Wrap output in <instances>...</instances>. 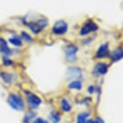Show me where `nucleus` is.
<instances>
[{"label":"nucleus","instance_id":"f257e3e1","mask_svg":"<svg viewBox=\"0 0 123 123\" xmlns=\"http://www.w3.org/2000/svg\"><path fill=\"white\" fill-rule=\"evenodd\" d=\"M8 102L12 108L17 110H21L24 107L21 98L15 94H11L8 96Z\"/></svg>","mask_w":123,"mask_h":123},{"label":"nucleus","instance_id":"f03ea898","mask_svg":"<svg viewBox=\"0 0 123 123\" xmlns=\"http://www.w3.org/2000/svg\"><path fill=\"white\" fill-rule=\"evenodd\" d=\"M47 25L48 22L46 20H38L28 24V25L31 31L36 34L40 32Z\"/></svg>","mask_w":123,"mask_h":123},{"label":"nucleus","instance_id":"7ed1b4c3","mask_svg":"<svg viewBox=\"0 0 123 123\" xmlns=\"http://www.w3.org/2000/svg\"><path fill=\"white\" fill-rule=\"evenodd\" d=\"M53 32L56 34H64L67 30V25L65 22L59 20L56 22L53 27Z\"/></svg>","mask_w":123,"mask_h":123},{"label":"nucleus","instance_id":"20e7f679","mask_svg":"<svg viewBox=\"0 0 123 123\" xmlns=\"http://www.w3.org/2000/svg\"><path fill=\"white\" fill-rule=\"evenodd\" d=\"M98 28L97 25L93 22H89L85 24L82 28L80 30V34L82 35H86L90 32L95 31Z\"/></svg>","mask_w":123,"mask_h":123},{"label":"nucleus","instance_id":"39448f33","mask_svg":"<svg viewBox=\"0 0 123 123\" xmlns=\"http://www.w3.org/2000/svg\"><path fill=\"white\" fill-rule=\"evenodd\" d=\"M27 101L30 106L32 107H36L39 106L41 103V100L35 94L32 93L28 92L27 94Z\"/></svg>","mask_w":123,"mask_h":123},{"label":"nucleus","instance_id":"423d86ee","mask_svg":"<svg viewBox=\"0 0 123 123\" xmlns=\"http://www.w3.org/2000/svg\"><path fill=\"white\" fill-rule=\"evenodd\" d=\"M77 50H78V48H76V47H74L73 45L67 47L66 51V54L67 55V59H69L71 61L74 60V59H75L74 57H75V54L76 53Z\"/></svg>","mask_w":123,"mask_h":123},{"label":"nucleus","instance_id":"0eeeda50","mask_svg":"<svg viewBox=\"0 0 123 123\" xmlns=\"http://www.w3.org/2000/svg\"><path fill=\"white\" fill-rule=\"evenodd\" d=\"M109 53V49H108V44L105 43L103 44L98 48L97 53V56L98 58H104L108 55Z\"/></svg>","mask_w":123,"mask_h":123},{"label":"nucleus","instance_id":"6e6552de","mask_svg":"<svg viewBox=\"0 0 123 123\" xmlns=\"http://www.w3.org/2000/svg\"><path fill=\"white\" fill-rule=\"evenodd\" d=\"M95 73L98 74H105L108 71L107 65L105 63H98L95 66Z\"/></svg>","mask_w":123,"mask_h":123},{"label":"nucleus","instance_id":"1a4fd4ad","mask_svg":"<svg viewBox=\"0 0 123 123\" xmlns=\"http://www.w3.org/2000/svg\"><path fill=\"white\" fill-rule=\"evenodd\" d=\"M123 57V49L119 48L115 49L112 54V59L114 61H117Z\"/></svg>","mask_w":123,"mask_h":123},{"label":"nucleus","instance_id":"9d476101","mask_svg":"<svg viewBox=\"0 0 123 123\" xmlns=\"http://www.w3.org/2000/svg\"><path fill=\"white\" fill-rule=\"evenodd\" d=\"M0 43H1V50L3 51V53H6V54H10V51L9 48L7 47V43L5 42L4 40L1 39V42H0Z\"/></svg>","mask_w":123,"mask_h":123},{"label":"nucleus","instance_id":"9b49d317","mask_svg":"<svg viewBox=\"0 0 123 123\" xmlns=\"http://www.w3.org/2000/svg\"><path fill=\"white\" fill-rule=\"evenodd\" d=\"M70 89H80L82 88V84L80 82L78 81H74V82H72L68 85Z\"/></svg>","mask_w":123,"mask_h":123},{"label":"nucleus","instance_id":"f8f14e48","mask_svg":"<svg viewBox=\"0 0 123 123\" xmlns=\"http://www.w3.org/2000/svg\"><path fill=\"white\" fill-rule=\"evenodd\" d=\"M61 107H62V109L64 111H66V112H68L71 109V107L70 106L69 103L65 99L62 100V102H61Z\"/></svg>","mask_w":123,"mask_h":123},{"label":"nucleus","instance_id":"ddd939ff","mask_svg":"<svg viewBox=\"0 0 123 123\" xmlns=\"http://www.w3.org/2000/svg\"><path fill=\"white\" fill-rule=\"evenodd\" d=\"M10 42L14 45L17 46V47H19V46L22 45V41L20 38H18V37H12V39H10Z\"/></svg>","mask_w":123,"mask_h":123},{"label":"nucleus","instance_id":"4468645a","mask_svg":"<svg viewBox=\"0 0 123 123\" xmlns=\"http://www.w3.org/2000/svg\"><path fill=\"white\" fill-rule=\"evenodd\" d=\"M88 116V113H83L79 115L78 118V123H84Z\"/></svg>","mask_w":123,"mask_h":123},{"label":"nucleus","instance_id":"2eb2a0df","mask_svg":"<svg viewBox=\"0 0 123 123\" xmlns=\"http://www.w3.org/2000/svg\"><path fill=\"white\" fill-rule=\"evenodd\" d=\"M50 119L54 123H58L60 121V117L56 113H52L50 115Z\"/></svg>","mask_w":123,"mask_h":123},{"label":"nucleus","instance_id":"dca6fc26","mask_svg":"<svg viewBox=\"0 0 123 123\" xmlns=\"http://www.w3.org/2000/svg\"><path fill=\"white\" fill-rule=\"evenodd\" d=\"M1 77L3 78L4 82H7V83H10L12 81V77L10 76V75L8 74H3Z\"/></svg>","mask_w":123,"mask_h":123},{"label":"nucleus","instance_id":"f3484780","mask_svg":"<svg viewBox=\"0 0 123 123\" xmlns=\"http://www.w3.org/2000/svg\"><path fill=\"white\" fill-rule=\"evenodd\" d=\"M22 35L23 37H24V38L25 39L26 41H27L28 42H31V41H32V39H31V37H30V36H29L27 33H26L25 32H22Z\"/></svg>","mask_w":123,"mask_h":123},{"label":"nucleus","instance_id":"a211bd4d","mask_svg":"<svg viewBox=\"0 0 123 123\" xmlns=\"http://www.w3.org/2000/svg\"><path fill=\"white\" fill-rule=\"evenodd\" d=\"M34 123H48L46 121L44 120L42 118H38V119H36L34 121Z\"/></svg>","mask_w":123,"mask_h":123},{"label":"nucleus","instance_id":"6ab92c4d","mask_svg":"<svg viewBox=\"0 0 123 123\" xmlns=\"http://www.w3.org/2000/svg\"><path fill=\"white\" fill-rule=\"evenodd\" d=\"M96 123H104V122H103V121L102 120L101 118H97V119H96Z\"/></svg>","mask_w":123,"mask_h":123},{"label":"nucleus","instance_id":"aec40b11","mask_svg":"<svg viewBox=\"0 0 123 123\" xmlns=\"http://www.w3.org/2000/svg\"><path fill=\"white\" fill-rule=\"evenodd\" d=\"M84 123H95L93 121L91 120V119H89V120H86V119Z\"/></svg>","mask_w":123,"mask_h":123}]
</instances>
